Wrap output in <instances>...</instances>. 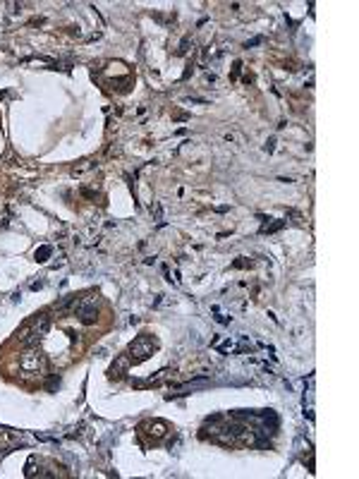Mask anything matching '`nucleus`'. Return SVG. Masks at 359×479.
I'll list each match as a JSON object with an SVG mask.
<instances>
[{"instance_id": "1", "label": "nucleus", "mask_w": 359, "mask_h": 479, "mask_svg": "<svg viewBox=\"0 0 359 479\" xmlns=\"http://www.w3.org/2000/svg\"><path fill=\"white\" fill-rule=\"evenodd\" d=\"M48 328H50V319H48L46 314H36V316H32V319L17 331V340H22L26 348H34V345H39V340L48 333Z\"/></svg>"}, {"instance_id": "2", "label": "nucleus", "mask_w": 359, "mask_h": 479, "mask_svg": "<svg viewBox=\"0 0 359 479\" xmlns=\"http://www.w3.org/2000/svg\"><path fill=\"white\" fill-rule=\"evenodd\" d=\"M153 350H156V340H153L151 335H139V338H134L132 343H129L127 348V355L132 362H144V359H149L153 355Z\"/></svg>"}, {"instance_id": "3", "label": "nucleus", "mask_w": 359, "mask_h": 479, "mask_svg": "<svg viewBox=\"0 0 359 479\" xmlns=\"http://www.w3.org/2000/svg\"><path fill=\"white\" fill-rule=\"evenodd\" d=\"M74 314H77L81 319V324H87V326L96 324V319H98V297H94V295L79 297L77 304H74Z\"/></svg>"}, {"instance_id": "4", "label": "nucleus", "mask_w": 359, "mask_h": 479, "mask_svg": "<svg viewBox=\"0 0 359 479\" xmlns=\"http://www.w3.org/2000/svg\"><path fill=\"white\" fill-rule=\"evenodd\" d=\"M19 369L26 371V374H39V371H43V369H46V357H43V352H41L36 345L29 348V350L19 357Z\"/></svg>"}, {"instance_id": "5", "label": "nucleus", "mask_w": 359, "mask_h": 479, "mask_svg": "<svg viewBox=\"0 0 359 479\" xmlns=\"http://www.w3.org/2000/svg\"><path fill=\"white\" fill-rule=\"evenodd\" d=\"M129 364H132V359H129L127 352H125V355H120L118 362H115V364L111 367V376H122V371H125Z\"/></svg>"}, {"instance_id": "6", "label": "nucleus", "mask_w": 359, "mask_h": 479, "mask_svg": "<svg viewBox=\"0 0 359 479\" xmlns=\"http://www.w3.org/2000/svg\"><path fill=\"white\" fill-rule=\"evenodd\" d=\"M149 429H151L149 434H153L156 439H160V436H163V434L168 431V424L160 422V419H156V422H149Z\"/></svg>"}, {"instance_id": "7", "label": "nucleus", "mask_w": 359, "mask_h": 479, "mask_svg": "<svg viewBox=\"0 0 359 479\" xmlns=\"http://www.w3.org/2000/svg\"><path fill=\"white\" fill-rule=\"evenodd\" d=\"M50 254H53V247H48V245L46 247H39L36 249V261H46Z\"/></svg>"}, {"instance_id": "8", "label": "nucleus", "mask_w": 359, "mask_h": 479, "mask_svg": "<svg viewBox=\"0 0 359 479\" xmlns=\"http://www.w3.org/2000/svg\"><path fill=\"white\" fill-rule=\"evenodd\" d=\"M283 225H285L283 221H280V223H275V225H266V228H263V232H275V230H280Z\"/></svg>"}, {"instance_id": "9", "label": "nucleus", "mask_w": 359, "mask_h": 479, "mask_svg": "<svg viewBox=\"0 0 359 479\" xmlns=\"http://www.w3.org/2000/svg\"><path fill=\"white\" fill-rule=\"evenodd\" d=\"M261 41H263V36H256V39L247 41V48H249V46H259V43H261Z\"/></svg>"}]
</instances>
